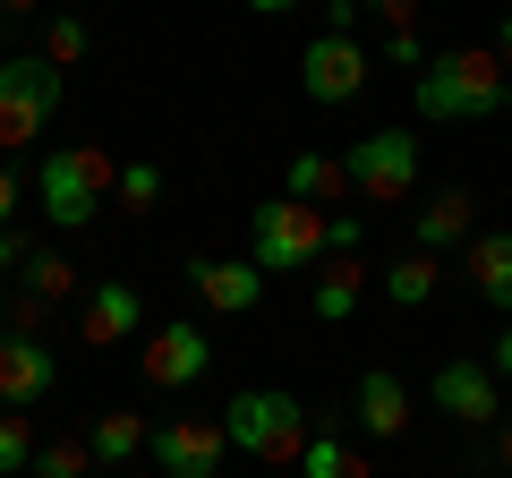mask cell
Wrapping results in <instances>:
<instances>
[{
  "instance_id": "cell-1",
  "label": "cell",
  "mask_w": 512,
  "mask_h": 478,
  "mask_svg": "<svg viewBox=\"0 0 512 478\" xmlns=\"http://www.w3.org/2000/svg\"><path fill=\"white\" fill-rule=\"evenodd\" d=\"M248 248H256V274H299V265H325V257H359V214L265 197L248 214Z\"/></svg>"
},
{
  "instance_id": "cell-2",
  "label": "cell",
  "mask_w": 512,
  "mask_h": 478,
  "mask_svg": "<svg viewBox=\"0 0 512 478\" xmlns=\"http://www.w3.org/2000/svg\"><path fill=\"white\" fill-rule=\"evenodd\" d=\"M512 103V77L495 60V43H453V52H427L419 69V120H495Z\"/></svg>"
},
{
  "instance_id": "cell-3",
  "label": "cell",
  "mask_w": 512,
  "mask_h": 478,
  "mask_svg": "<svg viewBox=\"0 0 512 478\" xmlns=\"http://www.w3.org/2000/svg\"><path fill=\"white\" fill-rule=\"evenodd\" d=\"M222 436H231V453H248L256 470H299V453H308V402L282 385H248L222 402Z\"/></svg>"
},
{
  "instance_id": "cell-4",
  "label": "cell",
  "mask_w": 512,
  "mask_h": 478,
  "mask_svg": "<svg viewBox=\"0 0 512 478\" xmlns=\"http://www.w3.org/2000/svg\"><path fill=\"white\" fill-rule=\"evenodd\" d=\"M111 188H120V163H111V146H86V137L77 146H52L43 171H35V197L52 214V231H86L111 205Z\"/></svg>"
},
{
  "instance_id": "cell-5",
  "label": "cell",
  "mask_w": 512,
  "mask_h": 478,
  "mask_svg": "<svg viewBox=\"0 0 512 478\" xmlns=\"http://www.w3.org/2000/svg\"><path fill=\"white\" fill-rule=\"evenodd\" d=\"M60 94H69V77H60L43 52L0 60V154H26V146H35V137L52 129Z\"/></svg>"
},
{
  "instance_id": "cell-6",
  "label": "cell",
  "mask_w": 512,
  "mask_h": 478,
  "mask_svg": "<svg viewBox=\"0 0 512 478\" xmlns=\"http://www.w3.org/2000/svg\"><path fill=\"white\" fill-rule=\"evenodd\" d=\"M342 171H350V197L359 205H402L410 188H419V137L376 129V137H359V146L342 154Z\"/></svg>"
},
{
  "instance_id": "cell-7",
  "label": "cell",
  "mask_w": 512,
  "mask_h": 478,
  "mask_svg": "<svg viewBox=\"0 0 512 478\" xmlns=\"http://www.w3.org/2000/svg\"><path fill=\"white\" fill-rule=\"evenodd\" d=\"M154 470L163 478H222V461H231V436H222V419H197V410H180V419L154 427Z\"/></svg>"
},
{
  "instance_id": "cell-8",
  "label": "cell",
  "mask_w": 512,
  "mask_h": 478,
  "mask_svg": "<svg viewBox=\"0 0 512 478\" xmlns=\"http://www.w3.org/2000/svg\"><path fill=\"white\" fill-rule=\"evenodd\" d=\"M214 368V342H205L197 325H154V333H137V376H146L154 393H188L197 376Z\"/></svg>"
},
{
  "instance_id": "cell-9",
  "label": "cell",
  "mask_w": 512,
  "mask_h": 478,
  "mask_svg": "<svg viewBox=\"0 0 512 478\" xmlns=\"http://www.w3.org/2000/svg\"><path fill=\"white\" fill-rule=\"evenodd\" d=\"M299 94H308L316 111H342L367 94V52L350 35H316L308 52H299Z\"/></svg>"
},
{
  "instance_id": "cell-10",
  "label": "cell",
  "mask_w": 512,
  "mask_h": 478,
  "mask_svg": "<svg viewBox=\"0 0 512 478\" xmlns=\"http://www.w3.org/2000/svg\"><path fill=\"white\" fill-rule=\"evenodd\" d=\"M137 333H146V299H137V282L103 274V282H86V291H77V342L120 350V342H137Z\"/></svg>"
},
{
  "instance_id": "cell-11",
  "label": "cell",
  "mask_w": 512,
  "mask_h": 478,
  "mask_svg": "<svg viewBox=\"0 0 512 478\" xmlns=\"http://www.w3.org/2000/svg\"><path fill=\"white\" fill-rule=\"evenodd\" d=\"M60 393V359L35 333H0V410H43Z\"/></svg>"
},
{
  "instance_id": "cell-12",
  "label": "cell",
  "mask_w": 512,
  "mask_h": 478,
  "mask_svg": "<svg viewBox=\"0 0 512 478\" xmlns=\"http://www.w3.org/2000/svg\"><path fill=\"white\" fill-rule=\"evenodd\" d=\"M427 393H436V410H453L461 427H495L504 419V376H495L487 359H444Z\"/></svg>"
},
{
  "instance_id": "cell-13",
  "label": "cell",
  "mask_w": 512,
  "mask_h": 478,
  "mask_svg": "<svg viewBox=\"0 0 512 478\" xmlns=\"http://www.w3.org/2000/svg\"><path fill=\"white\" fill-rule=\"evenodd\" d=\"M188 299L214 316H248L265 299V274H256V257H197L188 265Z\"/></svg>"
},
{
  "instance_id": "cell-14",
  "label": "cell",
  "mask_w": 512,
  "mask_h": 478,
  "mask_svg": "<svg viewBox=\"0 0 512 478\" xmlns=\"http://www.w3.org/2000/svg\"><path fill=\"white\" fill-rule=\"evenodd\" d=\"M461 274H470V291L487 299L495 316H512V231H470Z\"/></svg>"
},
{
  "instance_id": "cell-15",
  "label": "cell",
  "mask_w": 512,
  "mask_h": 478,
  "mask_svg": "<svg viewBox=\"0 0 512 478\" xmlns=\"http://www.w3.org/2000/svg\"><path fill=\"white\" fill-rule=\"evenodd\" d=\"M350 410H359L367 436H402V427H410V385H402L393 368H367L359 393H350Z\"/></svg>"
},
{
  "instance_id": "cell-16",
  "label": "cell",
  "mask_w": 512,
  "mask_h": 478,
  "mask_svg": "<svg viewBox=\"0 0 512 478\" xmlns=\"http://www.w3.org/2000/svg\"><path fill=\"white\" fill-rule=\"evenodd\" d=\"M470 222H478V197H470V188H444V197L419 205V248H427V257L470 248Z\"/></svg>"
},
{
  "instance_id": "cell-17",
  "label": "cell",
  "mask_w": 512,
  "mask_h": 478,
  "mask_svg": "<svg viewBox=\"0 0 512 478\" xmlns=\"http://www.w3.org/2000/svg\"><path fill=\"white\" fill-rule=\"evenodd\" d=\"M359 299H367V265H359V257H325V274H316V291H308L316 325H342V316H359Z\"/></svg>"
},
{
  "instance_id": "cell-18",
  "label": "cell",
  "mask_w": 512,
  "mask_h": 478,
  "mask_svg": "<svg viewBox=\"0 0 512 478\" xmlns=\"http://www.w3.org/2000/svg\"><path fill=\"white\" fill-rule=\"evenodd\" d=\"M86 444H94V470H128V461L154 444V427L137 419V410H103V419L86 427Z\"/></svg>"
},
{
  "instance_id": "cell-19",
  "label": "cell",
  "mask_w": 512,
  "mask_h": 478,
  "mask_svg": "<svg viewBox=\"0 0 512 478\" xmlns=\"http://www.w3.org/2000/svg\"><path fill=\"white\" fill-rule=\"evenodd\" d=\"M282 197H299V205H333V197H350L342 154H291V180H282Z\"/></svg>"
},
{
  "instance_id": "cell-20",
  "label": "cell",
  "mask_w": 512,
  "mask_h": 478,
  "mask_svg": "<svg viewBox=\"0 0 512 478\" xmlns=\"http://www.w3.org/2000/svg\"><path fill=\"white\" fill-rule=\"evenodd\" d=\"M436 282H444V265L427 257V248H410V257L384 265V291H393V308H427V299H436Z\"/></svg>"
},
{
  "instance_id": "cell-21",
  "label": "cell",
  "mask_w": 512,
  "mask_h": 478,
  "mask_svg": "<svg viewBox=\"0 0 512 478\" xmlns=\"http://www.w3.org/2000/svg\"><path fill=\"white\" fill-rule=\"evenodd\" d=\"M26 291H35L43 308H60V299H77L86 282H77V265L60 257V248H35V257H26Z\"/></svg>"
},
{
  "instance_id": "cell-22",
  "label": "cell",
  "mask_w": 512,
  "mask_h": 478,
  "mask_svg": "<svg viewBox=\"0 0 512 478\" xmlns=\"http://www.w3.org/2000/svg\"><path fill=\"white\" fill-rule=\"evenodd\" d=\"M299 478H367V461L325 427V436H308V453H299Z\"/></svg>"
},
{
  "instance_id": "cell-23",
  "label": "cell",
  "mask_w": 512,
  "mask_h": 478,
  "mask_svg": "<svg viewBox=\"0 0 512 478\" xmlns=\"http://www.w3.org/2000/svg\"><path fill=\"white\" fill-rule=\"evenodd\" d=\"M35 478H94V444L86 436H43L35 444Z\"/></svg>"
},
{
  "instance_id": "cell-24",
  "label": "cell",
  "mask_w": 512,
  "mask_h": 478,
  "mask_svg": "<svg viewBox=\"0 0 512 478\" xmlns=\"http://www.w3.org/2000/svg\"><path fill=\"white\" fill-rule=\"evenodd\" d=\"M86 52H94V26L77 18V9H60V18H52V35H43V60H52V69L69 77L77 60H86Z\"/></svg>"
},
{
  "instance_id": "cell-25",
  "label": "cell",
  "mask_w": 512,
  "mask_h": 478,
  "mask_svg": "<svg viewBox=\"0 0 512 478\" xmlns=\"http://www.w3.org/2000/svg\"><path fill=\"white\" fill-rule=\"evenodd\" d=\"M35 419H26V410H0V478H26L35 470Z\"/></svg>"
},
{
  "instance_id": "cell-26",
  "label": "cell",
  "mask_w": 512,
  "mask_h": 478,
  "mask_svg": "<svg viewBox=\"0 0 512 478\" xmlns=\"http://www.w3.org/2000/svg\"><path fill=\"white\" fill-rule=\"evenodd\" d=\"M111 197H120L128 214H154V205H163V171L154 163H120V188H111Z\"/></svg>"
},
{
  "instance_id": "cell-27",
  "label": "cell",
  "mask_w": 512,
  "mask_h": 478,
  "mask_svg": "<svg viewBox=\"0 0 512 478\" xmlns=\"http://www.w3.org/2000/svg\"><path fill=\"white\" fill-rule=\"evenodd\" d=\"M384 60H393V69H427V43H419V26H393V35H384Z\"/></svg>"
},
{
  "instance_id": "cell-28",
  "label": "cell",
  "mask_w": 512,
  "mask_h": 478,
  "mask_svg": "<svg viewBox=\"0 0 512 478\" xmlns=\"http://www.w3.org/2000/svg\"><path fill=\"white\" fill-rule=\"evenodd\" d=\"M26 257H35V239H26L18 222H9V231H0V282H9V274H26Z\"/></svg>"
},
{
  "instance_id": "cell-29",
  "label": "cell",
  "mask_w": 512,
  "mask_h": 478,
  "mask_svg": "<svg viewBox=\"0 0 512 478\" xmlns=\"http://www.w3.org/2000/svg\"><path fill=\"white\" fill-rule=\"evenodd\" d=\"M43 316H52V308H43L35 291H18V299H9V333H43Z\"/></svg>"
},
{
  "instance_id": "cell-30",
  "label": "cell",
  "mask_w": 512,
  "mask_h": 478,
  "mask_svg": "<svg viewBox=\"0 0 512 478\" xmlns=\"http://www.w3.org/2000/svg\"><path fill=\"white\" fill-rule=\"evenodd\" d=\"M359 9H376V18H384V35H393V26H419V9H427V0H359Z\"/></svg>"
},
{
  "instance_id": "cell-31",
  "label": "cell",
  "mask_w": 512,
  "mask_h": 478,
  "mask_svg": "<svg viewBox=\"0 0 512 478\" xmlns=\"http://www.w3.org/2000/svg\"><path fill=\"white\" fill-rule=\"evenodd\" d=\"M18 197H26V180H18V163H0V231L18 222Z\"/></svg>"
},
{
  "instance_id": "cell-32",
  "label": "cell",
  "mask_w": 512,
  "mask_h": 478,
  "mask_svg": "<svg viewBox=\"0 0 512 478\" xmlns=\"http://www.w3.org/2000/svg\"><path fill=\"white\" fill-rule=\"evenodd\" d=\"M487 368H495V376H512V325L495 333V350H487Z\"/></svg>"
},
{
  "instance_id": "cell-33",
  "label": "cell",
  "mask_w": 512,
  "mask_h": 478,
  "mask_svg": "<svg viewBox=\"0 0 512 478\" xmlns=\"http://www.w3.org/2000/svg\"><path fill=\"white\" fill-rule=\"evenodd\" d=\"M495 461H504V470H512V410H504V419H495Z\"/></svg>"
},
{
  "instance_id": "cell-34",
  "label": "cell",
  "mask_w": 512,
  "mask_h": 478,
  "mask_svg": "<svg viewBox=\"0 0 512 478\" xmlns=\"http://www.w3.org/2000/svg\"><path fill=\"white\" fill-rule=\"evenodd\" d=\"M495 60H504V77H512V18L495 26Z\"/></svg>"
},
{
  "instance_id": "cell-35",
  "label": "cell",
  "mask_w": 512,
  "mask_h": 478,
  "mask_svg": "<svg viewBox=\"0 0 512 478\" xmlns=\"http://www.w3.org/2000/svg\"><path fill=\"white\" fill-rule=\"evenodd\" d=\"M248 9H256V18H291L299 0H248Z\"/></svg>"
},
{
  "instance_id": "cell-36",
  "label": "cell",
  "mask_w": 512,
  "mask_h": 478,
  "mask_svg": "<svg viewBox=\"0 0 512 478\" xmlns=\"http://www.w3.org/2000/svg\"><path fill=\"white\" fill-rule=\"evenodd\" d=\"M43 0H0V18H35Z\"/></svg>"
},
{
  "instance_id": "cell-37",
  "label": "cell",
  "mask_w": 512,
  "mask_h": 478,
  "mask_svg": "<svg viewBox=\"0 0 512 478\" xmlns=\"http://www.w3.org/2000/svg\"><path fill=\"white\" fill-rule=\"evenodd\" d=\"M0 333H9V282H0Z\"/></svg>"
},
{
  "instance_id": "cell-38",
  "label": "cell",
  "mask_w": 512,
  "mask_h": 478,
  "mask_svg": "<svg viewBox=\"0 0 512 478\" xmlns=\"http://www.w3.org/2000/svg\"><path fill=\"white\" fill-rule=\"evenodd\" d=\"M504 111H512V103H504Z\"/></svg>"
}]
</instances>
